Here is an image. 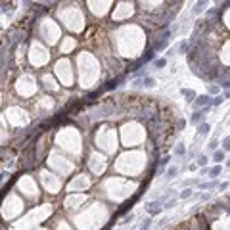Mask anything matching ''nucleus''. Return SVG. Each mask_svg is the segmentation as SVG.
I'll return each mask as SVG.
<instances>
[{
	"instance_id": "9b49d317",
	"label": "nucleus",
	"mask_w": 230,
	"mask_h": 230,
	"mask_svg": "<svg viewBox=\"0 0 230 230\" xmlns=\"http://www.w3.org/2000/svg\"><path fill=\"white\" fill-rule=\"evenodd\" d=\"M224 153H226L224 150H217V151L213 153V159L217 161V165H219V163H221V161H224Z\"/></svg>"
},
{
	"instance_id": "bb28decb",
	"label": "nucleus",
	"mask_w": 230,
	"mask_h": 230,
	"mask_svg": "<svg viewBox=\"0 0 230 230\" xmlns=\"http://www.w3.org/2000/svg\"><path fill=\"white\" fill-rule=\"evenodd\" d=\"M169 159H171V157H169V156H165V157H163V159L159 161V163H161V169H163V167H165L167 163H169Z\"/></svg>"
},
{
	"instance_id": "1a4fd4ad",
	"label": "nucleus",
	"mask_w": 230,
	"mask_h": 230,
	"mask_svg": "<svg viewBox=\"0 0 230 230\" xmlns=\"http://www.w3.org/2000/svg\"><path fill=\"white\" fill-rule=\"evenodd\" d=\"M142 86H148V88H151V86H156V79L150 75H146L144 79H142Z\"/></svg>"
},
{
	"instance_id": "aec40b11",
	"label": "nucleus",
	"mask_w": 230,
	"mask_h": 230,
	"mask_svg": "<svg viewBox=\"0 0 230 230\" xmlns=\"http://www.w3.org/2000/svg\"><path fill=\"white\" fill-rule=\"evenodd\" d=\"M219 90H221V84H211V86H209V94L219 96Z\"/></svg>"
},
{
	"instance_id": "7ed1b4c3",
	"label": "nucleus",
	"mask_w": 230,
	"mask_h": 230,
	"mask_svg": "<svg viewBox=\"0 0 230 230\" xmlns=\"http://www.w3.org/2000/svg\"><path fill=\"white\" fill-rule=\"evenodd\" d=\"M207 109H209V107H203V109H198V111H194L190 121H192L194 125H201V123H203V115L207 113Z\"/></svg>"
},
{
	"instance_id": "5701e85b",
	"label": "nucleus",
	"mask_w": 230,
	"mask_h": 230,
	"mask_svg": "<svg viewBox=\"0 0 230 230\" xmlns=\"http://www.w3.org/2000/svg\"><path fill=\"white\" fill-rule=\"evenodd\" d=\"M133 221H134V215H133V213H130V215H127V217L123 219V223H121V224H130V223H133Z\"/></svg>"
},
{
	"instance_id": "ddd939ff",
	"label": "nucleus",
	"mask_w": 230,
	"mask_h": 230,
	"mask_svg": "<svg viewBox=\"0 0 230 230\" xmlns=\"http://www.w3.org/2000/svg\"><path fill=\"white\" fill-rule=\"evenodd\" d=\"M207 150H211L213 153L219 150V140L217 138H211V142H209V144H207Z\"/></svg>"
},
{
	"instance_id": "423d86ee",
	"label": "nucleus",
	"mask_w": 230,
	"mask_h": 230,
	"mask_svg": "<svg viewBox=\"0 0 230 230\" xmlns=\"http://www.w3.org/2000/svg\"><path fill=\"white\" fill-rule=\"evenodd\" d=\"M219 184H221V182H217V180H211V182H200V190H213V188H219Z\"/></svg>"
},
{
	"instance_id": "6ab92c4d",
	"label": "nucleus",
	"mask_w": 230,
	"mask_h": 230,
	"mask_svg": "<svg viewBox=\"0 0 230 230\" xmlns=\"http://www.w3.org/2000/svg\"><path fill=\"white\" fill-rule=\"evenodd\" d=\"M203 6H207V2H196V6H194V14H200L201 10H203Z\"/></svg>"
},
{
	"instance_id": "f03ea898",
	"label": "nucleus",
	"mask_w": 230,
	"mask_h": 230,
	"mask_svg": "<svg viewBox=\"0 0 230 230\" xmlns=\"http://www.w3.org/2000/svg\"><path fill=\"white\" fill-rule=\"evenodd\" d=\"M161 209H163V201L161 200H153V201L146 203V211L150 215H157V213H161Z\"/></svg>"
},
{
	"instance_id": "c85d7f7f",
	"label": "nucleus",
	"mask_w": 230,
	"mask_h": 230,
	"mask_svg": "<svg viewBox=\"0 0 230 230\" xmlns=\"http://www.w3.org/2000/svg\"><path fill=\"white\" fill-rule=\"evenodd\" d=\"M223 96H224V100H226V98H230V90H224V92H223Z\"/></svg>"
},
{
	"instance_id": "393cba45",
	"label": "nucleus",
	"mask_w": 230,
	"mask_h": 230,
	"mask_svg": "<svg viewBox=\"0 0 230 230\" xmlns=\"http://www.w3.org/2000/svg\"><path fill=\"white\" fill-rule=\"evenodd\" d=\"M184 127H186V121L184 119H178L177 121V130H184Z\"/></svg>"
},
{
	"instance_id": "39448f33",
	"label": "nucleus",
	"mask_w": 230,
	"mask_h": 230,
	"mask_svg": "<svg viewBox=\"0 0 230 230\" xmlns=\"http://www.w3.org/2000/svg\"><path fill=\"white\" fill-rule=\"evenodd\" d=\"M209 130H211V125L203 121L201 125H198V136H207V134H209Z\"/></svg>"
},
{
	"instance_id": "b1692460",
	"label": "nucleus",
	"mask_w": 230,
	"mask_h": 230,
	"mask_svg": "<svg viewBox=\"0 0 230 230\" xmlns=\"http://www.w3.org/2000/svg\"><path fill=\"white\" fill-rule=\"evenodd\" d=\"M198 165H200L201 169L207 165V157H205V156H200V157H198Z\"/></svg>"
},
{
	"instance_id": "f8f14e48",
	"label": "nucleus",
	"mask_w": 230,
	"mask_h": 230,
	"mask_svg": "<svg viewBox=\"0 0 230 230\" xmlns=\"http://www.w3.org/2000/svg\"><path fill=\"white\" fill-rule=\"evenodd\" d=\"M190 196H194V190H192V188H184V190L178 194V198H180V200H188Z\"/></svg>"
},
{
	"instance_id": "4468645a",
	"label": "nucleus",
	"mask_w": 230,
	"mask_h": 230,
	"mask_svg": "<svg viewBox=\"0 0 230 230\" xmlns=\"http://www.w3.org/2000/svg\"><path fill=\"white\" fill-rule=\"evenodd\" d=\"M174 153H177V156H184V153H186V148H184L182 142H178V144L174 146Z\"/></svg>"
},
{
	"instance_id": "20e7f679",
	"label": "nucleus",
	"mask_w": 230,
	"mask_h": 230,
	"mask_svg": "<svg viewBox=\"0 0 230 230\" xmlns=\"http://www.w3.org/2000/svg\"><path fill=\"white\" fill-rule=\"evenodd\" d=\"M169 46V40H165V38H157L156 42H153V52H161V50H165Z\"/></svg>"
},
{
	"instance_id": "9d476101",
	"label": "nucleus",
	"mask_w": 230,
	"mask_h": 230,
	"mask_svg": "<svg viewBox=\"0 0 230 230\" xmlns=\"http://www.w3.org/2000/svg\"><path fill=\"white\" fill-rule=\"evenodd\" d=\"M221 173H223V167H221V165H215V167L209 169V177H211V178H217Z\"/></svg>"
},
{
	"instance_id": "412c9836",
	"label": "nucleus",
	"mask_w": 230,
	"mask_h": 230,
	"mask_svg": "<svg viewBox=\"0 0 230 230\" xmlns=\"http://www.w3.org/2000/svg\"><path fill=\"white\" fill-rule=\"evenodd\" d=\"M221 146H223L224 151H230V136H226V138L223 140V144H221Z\"/></svg>"
},
{
	"instance_id": "a211bd4d",
	"label": "nucleus",
	"mask_w": 230,
	"mask_h": 230,
	"mask_svg": "<svg viewBox=\"0 0 230 230\" xmlns=\"http://www.w3.org/2000/svg\"><path fill=\"white\" fill-rule=\"evenodd\" d=\"M223 102H224V96H223V94H219V96H215V98H213L211 106H221Z\"/></svg>"
},
{
	"instance_id": "a878e982",
	"label": "nucleus",
	"mask_w": 230,
	"mask_h": 230,
	"mask_svg": "<svg viewBox=\"0 0 230 230\" xmlns=\"http://www.w3.org/2000/svg\"><path fill=\"white\" fill-rule=\"evenodd\" d=\"M226 188H228V182H221V184H219V188H217V190H219V192H224Z\"/></svg>"
},
{
	"instance_id": "6e6552de",
	"label": "nucleus",
	"mask_w": 230,
	"mask_h": 230,
	"mask_svg": "<svg viewBox=\"0 0 230 230\" xmlns=\"http://www.w3.org/2000/svg\"><path fill=\"white\" fill-rule=\"evenodd\" d=\"M119 83H121V79H119V77H115L113 81H109V83L104 86V90H113V88H117V86H119Z\"/></svg>"
},
{
	"instance_id": "f257e3e1",
	"label": "nucleus",
	"mask_w": 230,
	"mask_h": 230,
	"mask_svg": "<svg viewBox=\"0 0 230 230\" xmlns=\"http://www.w3.org/2000/svg\"><path fill=\"white\" fill-rule=\"evenodd\" d=\"M211 102H213V98H211L209 94H200V96H198V98H196V100L192 102V106L196 107V111H198V109L209 107V106H211Z\"/></svg>"
},
{
	"instance_id": "c756f323",
	"label": "nucleus",
	"mask_w": 230,
	"mask_h": 230,
	"mask_svg": "<svg viewBox=\"0 0 230 230\" xmlns=\"http://www.w3.org/2000/svg\"><path fill=\"white\" fill-rule=\"evenodd\" d=\"M226 167H228V169H230V157H228V159H226Z\"/></svg>"
},
{
	"instance_id": "cd10ccee",
	"label": "nucleus",
	"mask_w": 230,
	"mask_h": 230,
	"mask_svg": "<svg viewBox=\"0 0 230 230\" xmlns=\"http://www.w3.org/2000/svg\"><path fill=\"white\" fill-rule=\"evenodd\" d=\"M209 198H211V194H209V192H207V194H201V200H203V201H207Z\"/></svg>"
},
{
	"instance_id": "dca6fc26",
	"label": "nucleus",
	"mask_w": 230,
	"mask_h": 230,
	"mask_svg": "<svg viewBox=\"0 0 230 230\" xmlns=\"http://www.w3.org/2000/svg\"><path fill=\"white\" fill-rule=\"evenodd\" d=\"M165 65H167V60H165V58H159V60L153 61V67H157V69H163Z\"/></svg>"
},
{
	"instance_id": "f3484780",
	"label": "nucleus",
	"mask_w": 230,
	"mask_h": 230,
	"mask_svg": "<svg viewBox=\"0 0 230 230\" xmlns=\"http://www.w3.org/2000/svg\"><path fill=\"white\" fill-rule=\"evenodd\" d=\"M177 174H178V169L177 167H169L167 169V178H174Z\"/></svg>"
},
{
	"instance_id": "0eeeda50",
	"label": "nucleus",
	"mask_w": 230,
	"mask_h": 230,
	"mask_svg": "<svg viewBox=\"0 0 230 230\" xmlns=\"http://www.w3.org/2000/svg\"><path fill=\"white\" fill-rule=\"evenodd\" d=\"M180 94L188 98V102H194L196 98H198V94H196L194 90H190V88H182V90H180Z\"/></svg>"
},
{
	"instance_id": "4be33fe9",
	"label": "nucleus",
	"mask_w": 230,
	"mask_h": 230,
	"mask_svg": "<svg viewBox=\"0 0 230 230\" xmlns=\"http://www.w3.org/2000/svg\"><path fill=\"white\" fill-rule=\"evenodd\" d=\"M177 203V198H171L169 201H165V205H163V209H171V207Z\"/></svg>"
},
{
	"instance_id": "2eb2a0df",
	"label": "nucleus",
	"mask_w": 230,
	"mask_h": 230,
	"mask_svg": "<svg viewBox=\"0 0 230 230\" xmlns=\"http://www.w3.org/2000/svg\"><path fill=\"white\" fill-rule=\"evenodd\" d=\"M150 226H151V219H150V217H146L144 221H142V224H140V228H138V230H150Z\"/></svg>"
}]
</instances>
